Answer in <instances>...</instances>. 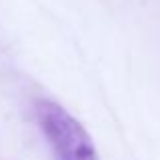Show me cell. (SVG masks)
I'll list each match as a JSON object with an SVG mask.
<instances>
[{
    "label": "cell",
    "mask_w": 160,
    "mask_h": 160,
    "mask_svg": "<svg viewBox=\"0 0 160 160\" xmlns=\"http://www.w3.org/2000/svg\"><path fill=\"white\" fill-rule=\"evenodd\" d=\"M35 113L57 160H99L87 130L63 106L51 99H39Z\"/></svg>",
    "instance_id": "6da1fadb"
}]
</instances>
